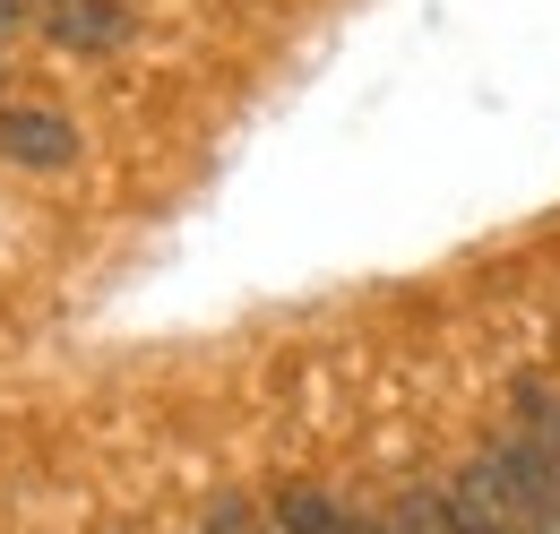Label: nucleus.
I'll return each instance as SVG.
<instances>
[{
	"label": "nucleus",
	"instance_id": "nucleus-5",
	"mask_svg": "<svg viewBox=\"0 0 560 534\" xmlns=\"http://www.w3.org/2000/svg\"><path fill=\"white\" fill-rule=\"evenodd\" d=\"M346 500L337 491H319V483H284L277 500H268V526L277 534H346Z\"/></svg>",
	"mask_w": 560,
	"mask_h": 534
},
{
	"label": "nucleus",
	"instance_id": "nucleus-1",
	"mask_svg": "<svg viewBox=\"0 0 560 534\" xmlns=\"http://www.w3.org/2000/svg\"><path fill=\"white\" fill-rule=\"evenodd\" d=\"M466 483L491 500V518H500L509 534H560V500H552V483L535 474V457H526V431H517V422H509L500 440H483V449H475Z\"/></svg>",
	"mask_w": 560,
	"mask_h": 534
},
{
	"label": "nucleus",
	"instance_id": "nucleus-9",
	"mask_svg": "<svg viewBox=\"0 0 560 534\" xmlns=\"http://www.w3.org/2000/svg\"><path fill=\"white\" fill-rule=\"evenodd\" d=\"M18 18H26V0H0V35H9V26H18Z\"/></svg>",
	"mask_w": 560,
	"mask_h": 534
},
{
	"label": "nucleus",
	"instance_id": "nucleus-10",
	"mask_svg": "<svg viewBox=\"0 0 560 534\" xmlns=\"http://www.w3.org/2000/svg\"><path fill=\"white\" fill-rule=\"evenodd\" d=\"M259 534H277V526H259Z\"/></svg>",
	"mask_w": 560,
	"mask_h": 534
},
{
	"label": "nucleus",
	"instance_id": "nucleus-7",
	"mask_svg": "<svg viewBox=\"0 0 560 534\" xmlns=\"http://www.w3.org/2000/svg\"><path fill=\"white\" fill-rule=\"evenodd\" d=\"M388 534H448V518H440V483H415V491H397V509H388Z\"/></svg>",
	"mask_w": 560,
	"mask_h": 534
},
{
	"label": "nucleus",
	"instance_id": "nucleus-8",
	"mask_svg": "<svg viewBox=\"0 0 560 534\" xmlns=\"http://www.w3.org/2000/svg\"><path fill=\"white\" fill-rule=\"evenodd\" d=\"M346 534H388V518H346Z\"/></svg>",
	"mask_w": 560,
	"mask_h": 534
},
{
	"label": "nucleus",
	"instance_id": "nucleus-2",
	"mask_svg": "<svg viewBox=\"0 0 560 534\" xmlns=\"http://www.w3.org/2000/svg\"><path fill=\"white\" fill-rule=\"evenodd\" d=\"M0 164H18V173H70L78 164V121L44 113V104H9V113H0Z\"/></svg>",
	"mask_w": 560,
	"mask_h": 534
},
{
	"label": "nucleus",
	"instance_id": "nucleus-3",
	"mask_svg": "<svg viewBox=\"0 0 560 534\" xmlns=\"http://www.w3.org/2000/svg\"><path fill=\"white\" fill-rule=\"evenodd\" d=\"M44 35L61 44V53H121L130 35H139V18H130V0H44Z\"/></svg>",
	"mask_w": 560,
	"mask_h": 534
},
{
	"label": "nucleus",
	"instance_id": "nucleus-4",
	"mask_svg": "<svg viewBox=\"0 0 560 534\" xmlns=\"http://www.w3.org/2000/svg\"><path fill=\"white\" fill-rule=\"evenodd\" d=\"M509 405H517V431H526L535 474L552 483V500H560V388H552V380H517V388H509Z\"/></svg>",
	"mask_w": 560,
	"mask_h": 534
},
{
	"label": "nucleus",
	"instance_id": "nucleus-6",
	"mask_svg": "<svg viewBox=\"0 0 560 534\" xmlns=\"http://www.w3.org/2000/svg\"><path fill=\"white\" fill-rule=\"evenodd\" d=\"M440 518H448V534H509L500 518H491V500L457 474V483H440Z\"/></svg>",
	"mask_w": 560,
	"mask_h": 534
}]
</instances>
